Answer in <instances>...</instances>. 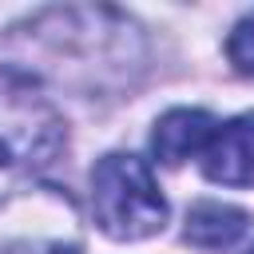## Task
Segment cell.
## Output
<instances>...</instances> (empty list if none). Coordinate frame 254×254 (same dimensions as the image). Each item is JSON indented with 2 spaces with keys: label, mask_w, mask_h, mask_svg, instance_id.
<instances>
[{
  "label": "cell",
  "mask_w": 254,
  "mask_h": 254,
  "mask_svg": "<svg viewBox=\"0 0 254 254\" xmlns=\"http://www.w3.org/2000/svg\"><path fill=\"white\" fill-rule=\"evenodd\" d=\"M91 210H95L99 230L115 242L151 238L167 222V198L159 194L151 167L135 155H123V151H111L95 163Z\"/></svg>",
  "instance_id": "obj_1"
},
{
  "label": "cell",
  "mask_w": 254,
  "mask_h": 254,
  "mask_svg": "<svg viewBox=\"0 0 254 254\" xmlns=\"http://www.w3.org/2000/svg\"><path fill=\"white\" fill-rule=\"evenodd\" d=\"M202 175L218 187H254V111L214 127L202 151Z\"/></svg>",
  "instance_id": "obj_2"
},
{
  "label": "cell",
  "mask_w": 254,
  "mask_h": 254,
  "mask_svg": "<svg viewBox=\"0 0 254 254\" xmlns=\"http://www.w3.org/2000/svg\"><path fill=\"white\" fill-rule=\"evenodd\" d=\"M210 135H214V119H210L206 111L175 107V111H167V115L155 123V131H151V151H155L159 163L179 167V163H187L190 155L206 151Z\"/></svg>",
  "instance_id": "obj_3"
},
{
  "label": "cell",
  "mask_w": 254,
  "mask_h": 254,
  "mask_svg": "<svg viewBox=\"0 0 254 254\" xmlns=\"http://www.w3.org/2000/svg\"><path fill=\"white\" fill-rule=\"evenodd\" d=\"M242 230H246V214L226 202H198L187 214V242H194L202 250L234 246L242 238Z\"/></svg>",
  "instance_id": "obj_4"
},
{
  "label": "cell",
  "mask_w": 254,
  "mask_h": 254,
  "mask_svg": "<svg viewBox=\"0 0 254 254\" xmlns=\"http://www.w3.org/2000/svg\"><path fill=\"white\" fill-rule=\"evenodd\" d=\"M226 60L234 64L238 75H254V12L242 16L230 36H226Z\"/></svg>",
  "instance_id": "obj_5"
},
{
  "label": "cell",
  "mask_w": 254,
  "mask_h": 254,
  "mask_svg": "<svg viewBox=\"0 0 254 254\" xmlns=\"http://www.w3.org/2000/svg\"><path fill=\"white\" fill-rule=\"evenodd\" d=\"M250 254H254V250H250Z\"/></svg>",
  "instance_id": "obj_6"
}]
</instances>
